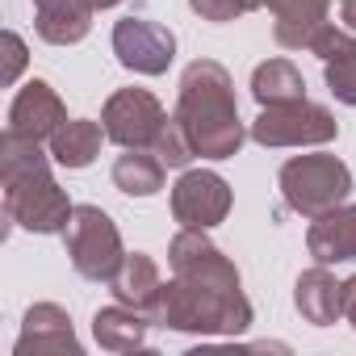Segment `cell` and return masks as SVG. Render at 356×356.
I'll return each instance as SVG.
<instances>
[{
  "instance_id": "30bf717a",
  "label": "cell",
  "mask_w": 356,
  "mask_h": 356,
  "mask_svg": "<svg viewBox=\"0 0 356 356\" xmlns=\"http://www.w3.org/2000/svg\"><path fill=\"white\" fill-rule=\"evenodd\" d=\"M168 264L172 277H185V281H210V285H239V268L210 243L206 231H189L181 227L168 248Z\"/></svg>"
},
{
  "instance_id": "4fadbf2b",
  "label": "cell",
  "mask_w": 356,
  "mask_h": 356,
  "mask_svg": "<svg viewBox=\"0 0 356 356\" xmlns=\"http://www.w3.org/2000/svg\"><path fill=\"white\" fill-rule=\"evenodd\" d=\"M273 9V38L285 51H310L314 34L327 26V9L331 0H264Z\"/></svg>"
},
{
  "instance_id": "2e32d148",
  "label": "cell",
  "mask_w": 356,
  "mask_h": 356,
  "mask_svg": "<svg viewBox=\"0 0 356 356\" xmlns=\"http://www.w3.org/2000/svg\"><path fill=\"white\" fill-rule=\"evenodd\" d=\"M293 306L306 323L314 327H331L335 318H343V281H335L327 273V264H314L298 277L293 285Z\"/></svg>"
},
{
  "instance_id": "5b68a950",
  "label": "cell",
  "mask_w": 356,
  "mask_h": 356,
  "mask_svg": "<svg viewBox=\"0 0 356 356\" xmlns=\"http://www.w3.org/2000/svg\"><path fill=\"white\" fill-rule=\"evenodd\" d=\"M63 243H67V256H72L76 273L88 277V281H113V273L126 260V248H122V235H118L113 218L97 206H76V214L63 231Z\"/></svg>"
},
{
  "instance_id": "9c48e42d",
  "label": "cell",
  "mask_w": 356,
  "mask_h": 356,
  "mask_svg": "<svg viewBox=\"0 0 356 356\" xmlns=\"http://www.w3.org/2000/svg\"><path fill=\"white\" fill-rule=\"evenodd\" d=\"M113 55L122 67L138 76H163L168 63L176 59V38L168 26L147 22V17H122L113 26Z\"/></svg>"
},
{
  "instance_id": "83f0119b",
  "label": "cell",
  "mask_w": 356,
  "mask_h": 356,
  "mask_svg": "<svg viewBox=\"0 0 356 356\" xmlns=\"http://www.w3.org/2000/svg\"><path fill=\"white\" fill-rule=\"evenodd\" d=\"M339 22L356 34V0H339Z\"/></svg>"
},
{
  "instance_id": "7a4b0ae2",
  "label": "cell",
  "mask_w": 356,
  "mask_h": 356,
  "mask_svg": "<svg viewBox=\"0 0 356 356\" xmlns=\"http://www.w3.org/2000/svg\"><path fill=\"white\" fill-rule=\"evenodd\" d=\"M0 185H5V218L9 222L26 227L34 235L67 231L76 206L55 185L51 163L34 138L5 130V138H0Z\"/></svg>"
},
{
  "instance_id": "4316f807",
  "label": "cell",
  "mask_w": 356,
  "mask_h": 356,
  "mask_svg": "<svg viewBox=\"0 0 356 356\" xmlns=\"http://www.w3.org/2000/svg\"><path fill=\"white\" fill-rule=\"evenodd\" d=\"M343 318H348L352 331H356V277L343 281Z\"/></svg>"
},
{
  "instance_id": "484cf974",
  "label": "cell",
  "mask_w": 356,
  "mask_h": 356,
  "mask_svg": "<svg viewBox=\"0 0 356 356\" xmlns=\"http://www.w3.org/2000/svg\"><path fill=\"white\" fill-rule=\"evenodd\" d=\"M22 67H26V42H22V34L5 30V72H0V80H5V84H13Z\"/></svg>"
},
{
  "instance_id": "5bb4252c",
  "label": "cell",
  "mask_w": 356,
  "mask_h": 356,
  "mask_svg": "<svg viewBox=\"0 0 356 356\" xmlns=\"http://www.w3.org/2000/svg\"><path fill=\"white\" fill-rule=\"evenodd\" d=\"M306 248L318 264H343L356 260V206H335L318 218H310Z\"/></svg>"
},
{
  "instance_id": "603a6c76",
  "label": "cell",
  "mask_w": 356,
  "mask_h": 356,
  "mask_svg": "<svg viewBox=\"0 0 356 356\" xmlns=\"http://www.w3.org/2000/svg\"><path fill=\"white\" fill-rule=\"evenodd\" d=\"M310 55H318L323 63H335V59H356V34L339 30V26H323L310 42Z\"/></svg>"
},
{
  "instance_id": "e0dca14e",
  "label": "cell",
  "mask_w": 356,
  "mask_h": 356,
  "mask_svg": "<svg viewBox=\"0 0 356 356\" xmlns=\"http://www.w3.org/2000/svg\"><path fill=\"white\" fill-rule=\"evenodd\" d=\"M109 289H113V298H118L122 306H134V310H143V314L151 318V310H155V302H159V289H163L159 264H155L147 252H126V260H122V268L113 273Z\"/></svg>"
},
{
  "instance_id": "6da1fadb",
  "label": "cell",
  "mask_w": 356,
  "mask_h": 356,
  "mask_svg": "<svg viewBox=\"0 0 356 356\" xmlns=\"http://www.w3.org/2000/svg\"><path fill=\"white\" fill-rule=\"evenodd\" d=\"M172 118L189 130L202 159H231V155H239V147L248 138V130L239 122L231 72L214 59H193L185 67Z\"/></svg>"
},
{
  "instance_id": "ac0fdd59",
  "label": "cell",
  "mask_w": 356,
  "mask_h": 356,
  "mask_svg": "<svg viewBox=\"0 0 356 356\" xmlns=\"http://www.w3.org/2000/svg\"><path fill=\"white\" fill-rule=\"evenodd\" d=\"M147 327H151V318L143 310H134V306H122V302L97 310V318H92V335H97V343L105 352H134V348H143Z\"/></svg>"
},
{
  "instance_id": "d4e9b609",
  "label": "cell",
  "mask_w": 356,
  "mask_h": 356,
  "mask_svg": "<svg viewBox=\"0 0 356 356\" xmlns=\"http://www.w3.org/2000/svg\"><path fill=\"white\" fill-rule=\"evenodd\" d=\"M189 9L197 13V17H206V22H235V17H243L248 9H243V0H189Z\"/></svg>"
},
{
  "instance_id": "f1b7e54d",
  "label": "cell",
  "mask_w": 356,
  "mask_h": 356,
  "mask_svg": "<svg viewBox=\"0 0 356 356\" xmlns=\"http://www.w3.org/2000/svg\"><path fill=\"white\" fill-rule=\"evenodd\" d=\"M243 9H248V13H256V9H264V0H243Z\"/></svg>"
},
{
  "instance_id": "ffe728a7",
  "label": "cell",
  "mask_w": 356,
  "mask_h": 356,
  "mask_svg": "<svg viewBox=\"0 0 356 356\" xmlns=\"http://www.w3.org/2000/svg\"><path fill=\"white\" fill-rule=\"evenodd\" d=\"M163 159L147 147H126V155L113 159V185L126 197H155L163 189Z\"/></svg>"
},
{
  "instance_id": "d6986e66",
  "label": "cell",
  "mask_w": 356,
  "mask_h": 356,
  "mask_svg": "<svg viewBox=\"0 0 356 356\" xmlns=\"http://www.w3.org/2000/svg\"><path fill=\"white\" fill-rule=\"evenodd\" d=\"M101 138H105V126L101 122H88V118H76V122H63L47 143H51V159L59 168H88L97 155H101Z\"/></svg>"
},
{
  "instance_id": "52a82bcc",
  "label": "cell",
  "mask_w": 356,
  "mask_h": 356,
  "mask_svg": "<svg viewBox=\"0 0 356 356\" xmlns=\"http://www.w3.org/2000/svg\"><path fill=\"white\" fill-rule=\"evenodd\" d=\"M101 126H105L109 143H118V147H147L151 151L159 130L168 126V113L147 88H118L105 101V109H101Z\"/></svg>"
},
{
  "instance_id": "44dd1931",
  "label": "cell",
  "mask_w": 356,
  "mask_h": 356,
  "mask_svg": "<svg viewBox=\"0 0 356 356\" xmlns=\"http://www.w3.org/2000/svg\"><path fill=\"white\" fill-rule=\"evenodd\" d=\"M252 97L264 105H285V101H302L306 97V80L289 59H268L252 72Z\"/></svg>"
},
{
  "instance_id": "277c9868",
  "label": "cell",
  "mask_w": 356,
  "mask_h": 356,
  "mask_svg": "<svg viewBox=\"0 0 356 356\" xmlns=\"http://www.w3.org/2000/svg\"><path fill=\"white\" fill-rule=\"evenodd\" d=\"M277 185H281V197L293 214L302 218H318L335 206L348 202L352 193V172L343 159L327 155V151H314V155H293L281 163L277 172Z\"/></svg>"
},
{
  "instance_id": "7402d4cb",
  "label": "cell",
  "mask_w": 356,
  "mask_h": 356,
  "mask_svg": "<svg viewBox=\"0 0 356 356\" xmlns=\"http://www.w3.org/2000/svg\"><path fill=\"white\" fill-rule=\"evenodd\" d=\"M168 168H189L193 163V155H197V147H193V138H189V130L176 122V118H168V126L159 130V138H155V147H151Z\"/></svg>"
},
{
  "instance_id": "8fae6325",
  "label": "cell",
  "mask_w": 356,
  "mask_h": 356,
  "mask_svg": "<svg viewBox=\"0 0 356 356\" xmlns=\"http://www.w3.org/2000/svg\"><path fill=\"white\" fill-rule=\"evenodd\" d=\"M67 122V109L59 101V92L47 84V80H30L17 97H13V109H9V130L22 134V138H51L59 126Z\"/></svg>"
},
{
  "instance_id": "9a60e30c",
  "label": "cell",
  "mask_w": 356,
  "mask_h": 356,
  "mask_svg": "<svg viewBox=\"0 0 356 356\" xmlns=\"http://www.w3.org/2000/svg\"><path fill=\"white\" fill-rule=\"evenodd\" d=\"M34 26L38 38L51 47H76L92 30L97 0H34Z\"/></svg>"
},
{
  "instance_id": "3957f363",
  "label": "cell",
  "mask_w": 356,
  "mask_h": 356,
  "mask_svg": "<svg viewBox=\"0 0 356 356\" xmlns=\"http://www.w3.org/2000/svg\"><path fill=\"white\" fill-rule=\"evenodd\" d=\"M151 323L172 327V331H189V335H243L252 327V302L243 298L239 285L172 277L159 289Z\"/></svg>"
},
{
  "instance_id": "cb8c5ba5",
  "label": "cell",
  "mask_w": 356,
  "mask_h": 356,
  "mask_svg": "<svg viewBox=\"0 0 356 356\" xmlns=\"http://www.w3.org/2000/svg\"><path fill=\"white\" fill-rule=\"evenodd\" d=\"M327 88L335 101L356 105V59H335L327 63Z\"/></svg>"
},
{
  "instance_id": "ba28073f",
  "label": "cell",
  "mask_w": 356,
  "mask_h": 356,
  "mask_svg": "<svg viewBox=\"0 0 356 356\" xmlns=\"http://www.w3.org/2000/svg\"><path fill=\"white\" fill-rule=\"evenodd\" d=\"M231 214V185L210 168H189L172 185V218L189 231H214Z\"/></svg>"
},
{
  "instance_id": "7c38bea8",
  "label": "cell",
  "mask_w": 356,
  "mask_h": 356,
  "mask_svg": "<svg viewBox=\"0 0 356 356\" xmlns=\"http://www.w3.org/2000/svg\"><path fill=\"white\" fill-rule=\"evenodd\" d=\"M13 352H17V356H30V352H80V339H76V331H72L67 310L55 306V302L30 306Z\"/></svg>"
},
{
  "instance_id": "8992f818",
  "label": "cell",
  "mask_w": 356,
  "mask_h": 356,
  "mask_svg": "<svg viewBox=\"0 0 356 356\" xmlns=\"http://www.w3.org/2000/svg\"><path fill=\"white\" fill-rule=\"evenodd\" d=\"M335 134H339L335 113L306 97L285 105H264L260 118L252 122V138L260 147H323Z\"/></svg>"
}]
</instances>
